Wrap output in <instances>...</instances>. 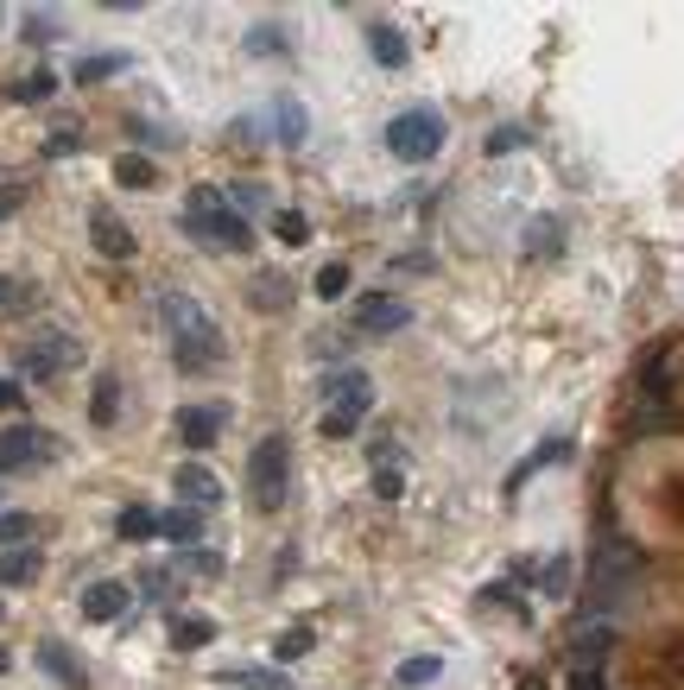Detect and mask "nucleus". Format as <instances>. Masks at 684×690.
Wrapping results in <instances>:
<instances>
[{
    "label": "nucleus",
    "mask_w": 684,
    "mask_h": 690,
    "mask_svg": "<svg viewBox=\"0 0 684 690\" xmlns=\"http://www.w3.org/2000/svg\"><path fill=\"white\" fill-rule=\"evenodd\" d=\"M368 51H374V64H381V71H406V64H412V45H406V33H399V26H387V20H374V26H368Z\"/></svg>",
    "instance_id": "13"
},
{
    "label": "nucleus",
    "mask_w": 684,
    "mask_h": 690,
    "mask_svg": "<svg viewBox=\"0 0 684 690\" xmlns=\"http://www.w3.org/2000/svg\"><path fill=\"white\" fill-rule=\"evenodd\" d=\"M324 393H329L324 437H356V431H361V418H368V405H374V380H368L361 367H356V374H329Z\"/></svg>",
    "instance_id": "5"
},
{
    "label": "nucleus",
    "mask_w": 684,
    "mask_h": 690,
    "mask_svg": "<svg viewBox=\"0 0 684 690\" xmlns=\"http://www.w3.org/2000/svg\"><path fill=\"white\" fill-rule=\"evenodd\" d=\"M228 685H241V690H286V672H253V665H241V672H228Z\"/></svg>",
    "instance_id": "28"
},
{
    "label": "nucleus",
    "mask_w": 684,
    "mask_h": 690,
    "mask_svg": "<svg viewBox=\"0 0 684 690\" xmlns=\"http://www.w3.org/2000/svg\"><path fill=\"white\" fill-rule=\"evenodd\" d=\"M273 235H279L286 248H304V241H311V222L298 216V210H279V216H273Z\"/></svg>",
    "instance_id": "25"
},
{
    "label": "nucleus",
    "mask_w": 684,
    "mask_h": 690,
    "mask_svg": "<svg viewBox=\"0 0 684 690\" xmlns=\"http://www.w3.org/2000/svg\"><path fill=\"white\" fill-rule=\"evenodd\" d=\"M394 678L406 690H425V685H437V678H444V658H437V653H412V658H399Z\"/></svg>",
    "instance_id": "18"
},
{
    "label": "nucleus",
    "mask_w": 684,
    "mask_h": 690,
    "mask_svg": "<svg viewBox=\"0 0 684 690\" xmlns=\"http://www.w3.org/2000/svg\"><path fill=\"white\" fill-rule=\"evenodd\" d=\"M121 539H134V545H140V539H159V513L152 507H127L121 513Z\"/></svg>",
    "instance_id": "23"
},
{
    "label": "nucleus",
    "mask_w": 684,
    "mask_h": 690,
    "mask_svg": "<svg viewBox=\"0 0 684 690\" xmlns=\"http://www.w3.org/2000/svg\"><path fill=\"white\" fill-rule=\"evenodd\" d=\"M253 304H266V311H286V304H291V286L279 279V273H260V279H253Z\"/></svg>",
    "instance_id": "22"
},
{
    "label": "nucleus",
    "mask_w": 684,
    "mask_h": 690,
    "mask_svg": "<svg viewBox=\"0 0 684 690\" xmlns=\"http://www.w3.org/2000/svg\"><path fill=\"white\" fill-rule=\"evenodd\" d=\"M114 184H121V190H152V184H159V165H152L146 152H121V159H114Z\"/></svg>",
    "instance_id": "16"
},
{
    "label": "nucleus",
    "mask_w": 684,
    "mask_h": 690,
    "mask_svg": "<svg viewBox=\"0 0 684 690\" xmlns=\"http://www.w3.org/2000/svg\"><path fill=\"white\" fill-rule=\"evenodd\" d=\"M159 539L197 545V539H203V513H197V507H165V513H159Z\"/></svg>",
    "instance_id": "15"
},
{
    "label": "nucleus",
    "mask_w": 684,
    "mask_h": 690,
    "mask_svg": "<svg viewBox=\"0 0 684 690\" xmlns=\"http://www.w3.org/2000/svg\"><path fill=\"white\" fill-rule=\"evenodd\" d=\"M152 311H159V329H165V342H172V355H178V374H210V367L228 362V336L216 329V317H210L203 298H190V291H159Z\"/></svg>",
    "instance_id": "1"
},
{
    "label": "nucleus",
    "mask_w": 684,
    "mask_h": 690,
    "mask_svg": "<svg viewBox=\"0 0 684 690\" xmlns=\"http://www.w3.org/2000/svg\"><path fill=\"white\" fill-rule=\"evenodd\" d=\"M374 494H381V501H399V494H406V475H399V469H381V475H374Z\"/></svg>",
    "instance_id": "33"
},
{
    "label": "nucleus",
    "mask_w": 684,
    "mask_h": 690,
    "mask_svg": "<svg viewBox=\"0 0 684 690\" xmlns=\"http://www.w3.org/2000/svg\"><path fill=\"white\" fill-rule=\"evenodd\" d=\"M89 412H96V425H114V412H121V380H114V374H102V380H96Z\"/></svg>",
    "instance_id": "20"
},
{
    "label": "nucleus",
    "mask_w": 684,
    "mask_h": 690,
    "mask_svg": "<svg viewBox=\"0 0 684 690\" xmlns=\"http://www.w3.org/2000/svg\"><path fill=\"white\" fill-rule=\"evenodd\" d=\"M89 241H96V254H109V260H134V228L114 216V210H89Z\"/></svg>",
    "instance_id": "9"
},
{
    "label": "nucleus",
    "mask_w": 684,
    "mask_h": 690,
    "mask_svg": "<svg viewBox=\"0 0 684 690\" xmlns=\"http://www.w3.org/2000/svg\"><path fill=\"white\" fill-rule=\"evenodd\" d=\"M286 494H291V443L273 431V437H260L248 456V501L260 513H279Z\"/></svg>",
    "instance_id": "3"
},
{
    "label": "nucleus",
    "mask_w": 684,
    "mask_h": 690,
    "mask_svg": "<svg viewBox=\"0 0 684 690\" xmlns=\"http://www.w3.org/2000/svg\"><path fill=\"white\" fill-rule=\"evenodd\" d=\"M178 437L190 443V450H210V443L222 437V412L216 405H184L178 412Z\"/></svg>",
    "instance_id": "14"
},
{
    "label": "nucleus",
    "mask_w": 684,
    "mask_h": 690,
    "mask_svg": "<svg viewBox=\"0 0 684 690\" xmlns=\"http://www.w3.org/2000/svg\"><path fill=\"white\" fill-rule=\"evenodd\" d=\"M539 589H545V595H571V557H545Z\"/></svg>",
    "instance_id": "26"
},
{
    "label": "nucleus",
    "mask_w": 684,
    "mask_h": 690,
    "mask_svg": "<svg viewBox=\"0 0 684 690\" xmlns=\"http://www.w3.org/2000/svg\"><path fill=\"white\" fill-rule=\"evenodd\" d=\"M0 672H7V653H0Z\"/></svg>",
    "instance_id": "41"
},
{
    "label": "nucleus",
    "mask_w": 684,
    "mask_h": 690,
    "mask_svg": "<svg viewBox=\"0 0 684 690\" xmlns=\"http://www.w3.org/2000/svg\"><path fill=\"white\" fill-rule=\"evenodd\" d=\"M172 488H178V507H197V513H216L222 507V481L203 463H190V469L172 475Z\"/></svg>",
    "instance_id": "10"
},
{
    "label": "nucleus",
    "mask_w": 684,
    "mask_h": 690,
    "mask_svg": "<svg viewBox=\"0 0 684 690\" xmlns=\"http://www.w3.org/2000/svg\"><path fill=\"white\" fill-rule=\"evenodd\" d=\"M279 114H286V121H279V140H286V146H298V140H304V121H298V102H279Z\"/></svg>",
    "instance_id": "31"
},
{
    "label": "nucleus",
    "mask_w": 684,
    "mask_h": 690,
    "mask_svg": "<svg viewBox=\"0 0 684 690\" xmlns=\"http://www.w3.org/2000/svg\"><path fill=\"white\" fill-rule=\"evenodd\" d=\"M279 45H286V38L273 33V26H266V33H248V51H279Z\"/></svg>",
    "instance_id": "36"
},
{
    "label": "nucleus",
    "mask_w": 684,
    "mask_h": 690,
    "mask_svg": "<svg viewBox=\"0 0 684 690\" xmlns=\"http://www.w3.org/2000/svg\"><path fill=\"white\" fill-rule=\"evenodd\" d=\"M20 367H26V380H51V374H71V367H83V342H76L71 329H38L33 342L20 349Z\"/></svg>",
    "instance_id": "6"
},
{
    "label": "nucleus",
    "mask_w": 684,
    "mask_h": 690,
    "mask_svg": "<svg viewBox=\"0 0 684 690\" xmlns=\"http://www.w3.org/2000/svg\"><path fill=\"white\" fill-rule=\"evenodd\" d=\"M64 443L51 431H38V425H7L0 431V475H26V469H38V463H51Z\"/></svg>",
    "instance_id": "7"
},
{
    "label": "nucleus",
    "mask_w": 684,
    "mask_h": 690,
    "mask_svg": "<svg viewBox=\"0 0 684 690\" xmlns=\"http://www.w3.org/2000/svg\"><path fill=\"white\" fill-rule=\"evenodd\" d=\"M184 570H197V577H222V557H216V551H203V545H190Z\"/></svg>",
    "instance_id": "30"
},
{
    "label": "nucleus",
    "mask_w": 684,
    "mask_h": 690,
    "mask_svg": "<svg viewBox=\"0 0 684 690\" xmlns=\"http://www.w3.org/2000/svg\"><path fill=\"white\" fill-rule=\"evenodd\" d=\"M64 152H76V134H51L45 140V159H64Z\"/></svg>",
    "instance_id": "37"
},
{
    "label": "nucleus",
    "mask_w": 684,
    "mask_h": 690,
    "mask_svg": "<svg viewBox=\"0 0 684 690\" xmlns=\"http://www.w3.org/2000/svg\"><path fill=\"white\" fill-rule=\"evenodd\" d=\"M210 640H216V620L210 615H178L172 620V647H178V653H197V647H210Z\"/></svg>",
    "instance_id": "17"
},
{
    "label": "nucleus",
    "mask_w": 684,
    "mask_h": 690,
    "mask_svg": "<svg viewBox=\"0 0 684 690\" xmlns=\"http://www.w3.org/2000/svg\"><path fill=\"white\" fill-rule=\"evenodd\" d=\"M184 228H190V235H210L216 248H248L253 241V222L235 216V203L222 197L216 184H197V190L184 197Z\"/></svg>",
    "instance_id": "2"
},
{
    "label": "nucleus",
    "mask_w": 684,
    "mask_h": 690,
    "mask_svg": "<svg viewBox=\"0 0 684 690\" xmlns=\"http://www.w3.org/2000/svg\"><path fill=\"white\" fill-rule=\"evenodd\" d=\"M0 304H7V279H0Z\"/></svg>",
    "instance_id": "40"
},
{
    "label": "nucleus",
    "mask_w": 684,
    "mask_h": 690,
    "mask_svg": "<svg viewBox=\"0 0 684 690\" xmlns=\"http://www.w3.org/2000/svg\"><path fill=\"white\" fill-rule=\"evenodd\" d=\"M26 210V184H0V222Z\"/></svg>",
    "instance_id": "32"
},
{
    "label": "nucleus",
    "mask_w": 684,
    "mask_h": 690,
    "mask_svg": "<svg viewBox=\"0 0 684 690\" xmlns=\"http://www.w3.org/2000/svg\"><path fill=\"white\" fill-rule=\"evenodd\" d=\"M513 146H526V134H520V127H495V134H488V152H495V159H501V152H513Z\"/></svg>",
    "instance_id": "34"
},
{
    "label": "nucleus",
    "mask_w": 684,
    "mask_h": 690,
    "mask_svg": "<svg viewBox=\"0 0 684 690\" xmlns=\"http://www.w3.org/2000/svg\"><path fill=\"white\" fill-rule=\"evenodd\" d=\"M26 539H33V513L7 507V513H0V551H20Z\"/></svg>",
    "instance_id": "21"
},
{
    "label": "nucleus",
    "mask_w": 684,
    "mask_h": 690,
    "mask_svg": "<svg viewBox=\"0 0 684 690\" xmlns=\"http://www.w3.org/2000/svg\"><path fill=\"white\" fill-rule=\"evenodd\" d=\"M311 640H318L311 627H291V633H279V640H273V658H279V665H291V658L311 653Z\"/></svg>",
    "instance_id": "24"
},
{
    "label": "nucleus",
    "mask_w": 684,
    "mask_h": 690,
    "mask_svg": "<svg viewBox=\"0 0 684 690\" xmlns=\"http://www.w3.org/2000/svg\"><path fill=\"white\" fill-rule=\"evenodd\" d=\"M51 89H58V83H51V76H26V83H20V89H13V96H20V102H38V96H51Z\"/></svg>",
    "instance_id": "35"
},
{
    "label": "nucleus",
    "mask_w": 684,
    "mask_h": 690,
    "mask_svg": "<svg viewBox=\"0 0 684 690\" xmlns=\"http://www.w3.org/2000/svg\"><path fill=\"white\" fill-rule=\"evenodd\" d=\"M0 405L13 412V405H20V387H7V380H0Z\"/></svg>",
    "instance_id": "38"
},
{
    "label": "nucleus",
    "mask_w": 684,
    "mask_h": 690,
    "mask_svg": "<svg viewBox=\"0 0 684 690\" xmlns=\"http://www.w3.org/2000/svg\"><path fill=\"white\" fill-rule=\"evenodd\" d=\"M38 665H45L64 690H89V672H83V658H76L64 640H38Z\"/></svg>",
    "instance_id": "12"
},
{
    "label": "nucleus",
    "mask_w": 684,
    "mask_h": 690,
    "mask_svg": "<svg viewBox=\"0 0 684 690\" xmlns=\"http://www.w3.org/2000/svg\"><path fill=\"white\" fill-rule=\"evenodd\" d=\"M343 291H349V266H343V260H329L324 273H318V298H329V304H336Z\"/></svg>",
    "instance_id": "29"
},
{
    "label": "nucleus",
    "mask_w": 684,
    "mask_h": 690,
    "mask_svg": "<svg viewBox=\"0 0 684 690\" xmlns=\"http://www.w3.org/2000/svg\"><path fill=\"white\" fill-rule=\"evenodd\" d=\"M412 324V304L394 298V291H361L356 298V329L361 336H394V329Z\"/></svg>",
    "instance_id": "8"
},
{
    "label": "nucleus",
    "mask_w": 684,
    "mask_h": 690,
    "mask_svg": "<svg viewBox=\"0 0 684 690\" xmlns=\"http://www.w3.org/2000/svg\"><path fill=\"white\" fill-rule=\"evenodd\" d=\"M121 64H127L121 51H102V58H83V64H76V83H102V76H114Z\"/></svg>",
    "instance_id": "27"
},
{
    "label": "nucleus",
    "mask_w": 684,
    "mask_h": 690,
    "mask_svg": "<svg viewBox=\"0 0 684 690\" xmlns=\"http://www.w3.org/2000/svg\"><path fill=\"white\" fill-rule=\"evenodd\" d=\"M127 609H134V589H127V582L102 577V582L83 589V620H121Z\"/></svg>",
    "instance_id": "11"
},
{
    "label": "nucleus",
    "mask_w": 684,
    "mask_h": 690,
    "mask_svg": "<svg viewBox=\"0 0 684 690\" xmlns=\"http://www.w3.org/2000/svg\"><path fill=\"white\" fill-rule=\"evenodd\" d=\"M526 690H545V678H526Z\"/></svg>",
    "instance_id": "39"
},
{
    "label": "nucleus",
    "mask_w": 684,
    "mask_h": 690,
    "mask_svg": "<svg viewBox=\"0 0 684 690\" xmlns=\"http://www.w3.org/2000/svg\"><path fill=\"white\" fill-rule=\"evenodd\" d=\"M38 577V551H0V582H7V589H26V582Z\"/></svg>",
    "instance_id": "19"
},
{
    "label": "nucleus",
    "mask_w": 684,
    "mask_h": 690,
    "mask_svg": "<svg viewBox=\"0 0 684 690\" xmlns=\"http://www.w3.org/2000/svg\"><path fill=\"white\" fill-rule=\"evenodd\" d=\"M444 114L437 109H406L387 121V152L394 159H406V165H432L437 152H444Z\"/></svg>",
    "instance_id": "4"
}]
</instances>
